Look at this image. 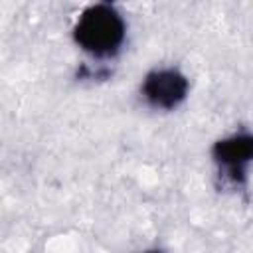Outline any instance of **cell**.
I'll list each match as a JSON object with an SVG mask.
<instances>
[{"instance_id": "7a4b0ae2", "label": "cell", "mask_w": 253, "mask_h": 253, "mask_svg": "<svg viewBox=\"0 0 253 253\" xmlns=\"http://www.w3.org/2000/svg\"><path fill=\"white\" fill-rule=\"evenodd\" d=\"M188 79L174 67L150 71L142 81V97L146 103L160 111L176 109L188 95Z\"/></svg>"}, {"instance_id": "6da1fadb", "label": "cell", "mask_w": 253, "mask_h": 253, "mask_svg": "<svg viewBox=\"0 0 253 253\" xmlns=\"http://www.w3.org/2000/svg\"><path fill=\"white\" fill-rule=\"evenodd\" d=\"M126 36L123 16L111 4H93L85 8L73 28L77 45L93 57H113Z\"/></svg>"}, {"instance_id": "277c9868", "label": "cell", "mask_w": 253, "mask_h": 253, "mask_svg": "<svg viewBox=\"0 0 253 253\" xmlns=\"http://www.w3.org/2000/svg\"><path fill=\"white\" fill-rule=\"evenodd\" d=\"M146 253H162V251H146Z\"/></svg>"}, {"instance_id": "3957f363", "label": "cell", "mask_w": 253, "mask_h": 253, "mask_svg": "<svg viewBox=\"0 0 253 253\" xmlns=\"http://www.w3.org/2000/svg\"><path fill=\"white\" fill-rule=\"evenodd\" d=\"M213 162L231 182L241 184L247 174V166L253 162V134L237 132L221 138L211 148Z\"/></svg>"}]
</instances>
